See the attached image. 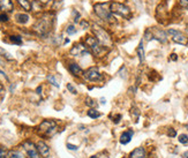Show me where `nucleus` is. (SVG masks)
I'll list each match as a JSON object with an SVG mask.
<instances>
[{
  "label": "nucleus",
  "instance_id": "obj_1",
  "mask_svg": "<svg viewBox=\"0 0 188 158\" xmlns=\"http://www.w3.org/2000/svg\"><path fill=\"white\" fill-rule=\"evenodd\" d=\"M53 27V15L50 13L44 14L42 17H39L37 22L32 25V30L35 31L36 35L41 36V37H46Z\"/></svg>",
  "mask_w": 188,
  "mask_h": 158
},
{
  "label": "nucleus",
  "instance_id": "obj_2",
  "mask_svg": "<svg viewBox=\"0 0 188 158\" xmlns=\"http://www.w3.org/2000/svg\"><path fill=\"white\" fill-rule=\"evenodd\" d=\"M94 12L95 14L102 19L103 21L107 22V23H112L113 22V13L111 11L110 7V2H98L95 4L94 6Z\"/></svg>",
  "mask_w": 188,
  "mask_h": 158
},
{
  "label": "nucleus",
  "instance_id": "obj_3",
  "mask_svg": "<svg viewBox=\"0 0 188 158\" xmlns=\"http://www.w3.org/2000/svg\"><path fill=\"white\" fill-rule=\"evenodd\" d=\"M93 32L95 33V37L98 39V42L101 43L103 46L107 47L112 45V38L111 35L105 30L103 27L98 25V24H93Z\"/></svg>",
  "mask_w": 188,
  "mask_h": 158
},
{
  "label": "nucleus",
  "instance_id": "obj_4",
  "mask_svg": "<svg viewBox=\"0 0 188 158\" xmlns=\"http://www.w3.org/2000/svg\"><path fill=\"white\" fill-rule=\"evenodd\" d=\"M84 43H85V45L90 49V51L94 53L96 57L101 55L102 52H103V50H105V46H103L101 43L98 42V39L96 37H94V36L88 35L85 37V39H84Z\"/></svg>",
  "mask_w": 188,
  "mask_h": 158
},
{
  "label": "nucleus",
  "instance_id": "obj_5",
  "mask_svg": "<svg viewBox=\"0 0 188 158\" xmlns=\"http://www.w3.org/2000/svg\"><path fill=\"white\" fill-rule=\"evenodd\" d=\"M57 132V122L54 120H44L38 126V133L43 136H52Z\"/></svg>",
  "mask_w": 188,
  "mask_h": 158
},
{
  "label": "nucleus",
  "instance_id": "obj_6",
  "mask_svg": "<svg viewBox=\"0 0 188 158\" xmlns=\"http://www.w3.org/2000/svg\"><path fill=\"white\" fill-rule=\"evenodd\" d=\"M110 7H111V11L113 14H117V15H120L122 17H130L132 13H130V9L129 7H127L126 5L121 4V2H118V1H111L110 2Z\"/></svg>",
  "mask_w": 188,
  "mask_h": 158
},
{
  "label": "nucleus",
  "instance_id": "obj_7",
  "mask_svg": "<svg viewBox=\"0 0 188 158\" xmlns=\"http://www.w3.org/2000/svg\"><path fill=\"white\" fill-rule=\"evenodd\" d=\"M167 35L171 36L172 41L174 43L180 44V45H188V37L181 31L176 30V29H168L167 30Z\"/></svg>",
  "mask_w": 188,
  "mask_h": 158
},
{
  "label": "nucleus",
  "instance_id": "obj_8",
  "mask_svg": "<svg viewBox=\"0 0 188 158\" xmlns=\"http://www.w3.org/2000/svg\"><path fill=\"white\" fill-rule=\"evenodd\" d=\"M83 76L85 77L87 81H91V82L102 81L103 80V75L101 74L98 67H90V68H88L85 72H83Z\"/></svg>",
  "mask_w": 188,
  "mask_h": 158
},
{
  "label": "nucleus",
  "instance_id": "obj_9",
  "mask_svg": "<svg viewBox=\"0 0 188 158\" xmlns=\"http://www.w3.org/2000/svg\"><path fill=\"white\" fill-rule=\"evenodd\" d=\"M69 53L73 57H83V55H87V54H90V50L83 43H76L71 49Z\"/></svg>",
  "mask_w": 188,
  "mask_h": 158
},
{
  "label": "nucleus",
  "instance_id": "obj_10",
  "mask_svg": "<svg viewBox=\"0 0 188 158\" xmlns=\"http://www.w3.org/2000/svg\"><path fill=\"white\" fill-rule=\"evenodd\" d=\"M22 147L24 149V151L27 152V155L29 156L30 158H37L38 157V151H37V147L30 142V141H26L23 142Z\"/></svg>",
  "mask_w": 188,
  "mask_h": 158
},
{
  "label": "nucleus",
  "instance_id": "obj_11",
  "mask_svg": "<svg viewBox=\"0 0 188 158\" xmlns=\"http://www.w3.org/2000/svg\"><path fill=\"white\" fill-rule=\"evenodd\" d=\"M156 17L158 19V21L162 23H165V19H167V7L166 2H162L158 5L156 9Z\"/></svg>",
  "mask_w": 188,
  "mask_h": 158
},
{
  "label": "nucleus",
  "instance_id": "obj_12",
  "mask_svg": "<svg viewBox=\"0 0 188 158\" xmlns=\"http://www.w3.org/2000/svg\"><path fill=\"white\" fill-rule=\"evenodd\" d=\"M151 32H152V38L156 39L158 42L165 44L167 42V33L162 29H158V28H150Z\"/></svg>",
  "mask_w": 188,
  "mask_h": 158
},
{
  "label": "nucleus",
  "instance_id": "obj_13",
  "mask_svg": "<svg viewBox=\"0 0 188 158\" xmlns=\"http://www.w3.org/2000/svg\"><path fill=\"white\" fill-rule=\"evenodd\" d=\"M37 151H38V155H41L43 158H47L50 156V148L49 146L44 142V141H38L37 144Z\"/></svg>",
  "mask_w": 188,
  "mask_h": 158
},
{
  "label": "nucleus",
  "instance_id": "obj_14",
  "mask_svg": "<svg viewBox=\"0 0 188 158\" xmlns=\"http://www.w3.org/2000/svg\"><path fill=\"white\" fill-rule=\"evenodd\" d=\"M129 157L130 158H148L146 156V151L144 148L140 147L134 149L130 154H129Z\"/></svg>",
  "mask_w": 188,
  "mask_h": 158
},
{
  "label": "nucleus",
  "instance_id": "obj_15",
  "mask_svg": "<svg viewBox=\"0 0 188 158\" xmlns=\"http://www.w3.org/2000/svg\"><path fill=\"white\" fill-rule=\"evenodd\" d=\"M14 5L12 0H0V11L4 13H9L13 11Z\"/></svg>",
  "mask_w": 188,
  "mask_h": 158
},
{
  "label": "nucleus",
  "instance_id": "obj_16",
  "mask_svg": "<svg viewBox=\"0 0 188 158\" xmlns=\"http://www.w3.org/2000/svg\"><path fill=\"white\" fill-rule=\"evenodd\" d=\"M133 135H134V130H132V129L124 132V133L121 134V136H120V143H121V144H124V146L128 144V143L130 142V140H132Z\"/></svg>",
  "mask_w": 188,
  "mask_h": 158
},
{
  "label": "nucleus",
  "instance_id": "obj_17",
  "mask_svg": "<svg viewBox=\"0 0 188 158\" xmlns=\"http://www.w3.org/2000/svg\"><path fill=\"white\" fill-rule=\"evenodd\" d=\"M137 55H138V60H140V63H143L144 59H146V52H144V46H143V39L140 42L138 46H137Z\"/></svg>",
  "mask_w": 188,
  "mask_h": 158
},
{
  "label": "nucleus",
  "instance_id": "obj_18",
  "mask_svg": "<svg viewBox=\"0 0 188 158\" xmlns=\"http://www.w3.org/2000/svg\"><path fill=\"white\" fill-rule=\"evenodd\" d=\"M69 71H71V73L75 75V76H81V75H83V71H82V68L77 65V63H71L69 65Z\"/></svg>",
  "mask_w": 188,
  "mask_h": 158
},
{
  "label": "nucleus",
  "instance_id": "obj_19",
  "mask_svg": "<svg viewBox=\"0 0 188 158\" xmlns=\"http://www.w3.org/2000/svg\"><path fill=\"white\" fill-rule=\"evenodd\" d=\"M15 20L20 24H26V23L29 22V15L24 14V13H19V14L15 15Z\"/></svg>",
  "mask_w": 188,
  "mask_h": 158
},
{
  "label": "nucleus",
  "instance_id": "obj_20",
  "mask_svg": "<svg viewBox=\"0 0 188 158\" xmlns=\"http://www.w3.org/2000/svg\"><path fill=\"white\" fill-rule=\"evenodd\" d=\"M17 2H19V5L21 6L24 11L27 12L31 11V2L29 0H17Z\"/></svg>",
  "mask_w": 188,
  "mask_h": 158
},
{
  "label": "nucleus",
  "instance_id": "obj_21",
  "mask_svg": "<svg viewBox=\"0 0 188 158\" xmlns=\"http://www.w3.org/2000/svg\"><path fill=\"white\" fill-rule=\"evenodd\" d=\"M8 158H26V155L22 154L21 151L12 150V151L8 152Z\"/></svg>",
  "mask_w": 188,
  "mask_h": 158
},
{
  "label": "nucleus",
  "instance_id": "obj_22",
  "mask_svg": "<svg viewBox=\"0 0 188 158\" xmlns=\"http://www.w3.org/2000/svg\"><path fill=\"white\" fill-rule=\"evenodd\" d=\"M88 116H89V118H91V119H97L98 116H101V113L96 108H89Z\"/></svg>",
  "mask_w": 188,
  "mask_h": 158
},
{
  "label": "nucleus",
  "instance_id": "obj_23",
  "mask_svg": "<svg viewBox=\"0 0 188 158\" xmlns=\"http://www.w3.org/2000/svg\"><path fill=\"white\" fill-rule=\"evenodd\" d=\"M72 19H73V21L75 23H79V22L81 21V14H80V12H77L76 9H73L72 11Z\"/></svg>",
  "mask_w": 188,
  "mask_h": 158
},
{
  "label": "nucleus",
  "instance_id": "obj_24",
  "mask_svg": "<svg viewBox=\"0 0 188 158\" xmlns=\"http://www.w3.org/2000/svg\"><path fill=\"white\" fill-rule=\"evenodd\" d=\"M0 55L4 57V58L7 59V60H13V58L11 57V54L7 52L5 49H2V47H0Z\"/></svg>",
  "mask_w": 188,
  "mask_h": 158
},
{
  "label": "nucleus",
  "instance_id": "obj_25",
  "mask_svg": "<svg viewBox=\"0 0 188 158\" xmlns=\"http://www.w3.org/2000/svg\"><path fill=\"white\" fill-rule=\"evenodd\" d=\"M9 38H11V42L14 43V44H17V45H21L22 44V37H20V36L13 35V36H11Z\"/></svg>",
  "mask_w": 188,
  "mask_h": 158
},
{
  "label": "nucleus",
  "instance_id": "obj_26",
  "mask_svg": "<svg viewBox=\"0 0 188 158\" xmlns=\"http://www.w3.org/2000/svg\"><path fill=\"white\" fill-rule=\"evenodd\" d=\"M85 104L89 106V107H91V108H94L95 106L97 105V103L95 102L93 98H90V97H87V98H85Z\"/></svg>",
  "mask_w": 188,
  "mask_h": 158
},
{
  "label": "nucleus",
  "instance_id": "obj_27",
  "mask_svg": "<svg viewBox=\"0 0 188 158\" xmlns=\"http://www.w3.org/2000/svg\"><path fill=\"white\" fill-rule=\"evenodd\" d=\"M130 113H132V116H133V119H134V121H137V119H138V116H140V111H138V108H132V111H130Z\"/></svg>",
  "mask_w": 188,
  "mask_h": 158
},
{
  "label": "nucleus",
  "instance_id": "obj_28",
  "mask_svg": "<svg viewBox=\"0 0 188 158\" xmlns=\"http://www.w3.org/2000/svg\"><path fill=\"white\" fill-rule=\"evenodd\" d=\"M179 142L181 143V144H188V135L186 134H181V135H179Z\"/></svg>",
  "mask_w": 188,
  "mask_h": 158
},
{
  "label": "nucleus",
  "instance_id": "obj_29",
  "mask_svg": "<svg viewBox=\"0 0 188 158\" xmlns=\"http://www.w3.org/2000/svg\"><path fill=\"white\" fill-rule=\"evenodd\" d=\"M47 80H49V81H50V83H51L52 85H54L55 88H59V83L57 82V80L54 79V76H53V75H49V76H47Z\"/></svg>",
  "mask_w": 188,
  "mask_h": 158
},
{
  "label": "nucleus",
  "instance_id": "obj_30",
  "mask_svg": "<svg viewBox=\"0 0 188 158\" xmlns=\"http://www.w3.org/2000/svg\"><path fill=\"white\" fill-rule=\"evenodd\" d=\"M66 32H67L68 35H74V33H76V28L74 27L73 24H69V25L67 27V29H66Z\"/></svg>",
  "mask_w": 188,
  "mask_h": 158
},
{
  "label": "nucleus",
  "instance_id": "obj_31",
  "mask_svg": "<svg viewBox=\"0 0 188 158\" xmlns=\"http://www.w3.org/2000/svg\"><path fill=\"white\" fill-rule=\"evenodd\" d=\"M178 4H179V6L181 8L188 11V0H178Z\"/></svg>",
  "mask_w": 188,
  "mask_h": 158
},
{
  "label": "nucleus",
  "instance_id": "obj_32",
  "mask_svg": "<svg viewBox=\"0 0 188 158\" xmlns=\"http://www.w3.org/2000/svg\"><path fill=\"white\" fill-rule=\"evenodd\" d=\"M167 136L168 137H176L177 136V130H176V129H173V128H170V129L167 130Z\"/></svg>",
  "mask_w": 188,
  "mask_h": 158
},
{
  "label": "nucleus",
  "instance_id": "obj_33",
  "mask_svg": "<svg viewBox=\"0 0 188 158\" xmlns=\"http://www.w3.org/2000/svg\"><path fill=\"white\" fill-rule=\"evenodd\" d=\"M0 158H8V152L4 148H0Z\"/></svg>",
  "mask_w": 188,
  "mask_h": 158
},
{
  "label": "nucleus",
  "instance_id": "obj_34",
  "mask_svg": "<svg viewBox=\"0 0 188 158\" xmlns=\"http://www.w3.org/2000/svg\"><path fill=\"white\" fill-rule=\"evenodd\" d=\"M67 89H68V91H71L73 95H76V94H77V90H76V89H75V88H74L71 83H68V84H67Z\"/></svg>",
  "mask_w": 188,
  "mask_h": 158
},
{
  "label": "nucleus",
  "instance_id": "obj_35",
  "mask_svg": "<svg viewBox=\"0 0 188 158\" xmlns=\"http://www.w3.org/2000/svg\"><path fill=\"white\" fill-rule=\"evenodd\" d=\"M80 24H81L82 29H89V28H90V24H89V22L84 21V20L80 21Z\"/></svg>",
  "mask_w": 188,
  "mask_h": 158
},
{
  "label": "nucleus",
  "instance_id": "obj_36",
  "mask_svg": "<svg viewBox=\"0 0 188 158\" xmlns=\"http://www.w3.org/2000/svg\"><path fill=\"white\" fill-rule=\"evenodd\" d=\"M7 21H8V16H7V14H6V13L0 14V22H7Z\"/></svg>",
  "mask_w": 188,
  "mask_h": 158
},
{
  "label": "nucleus",
  "instance_id": "obj_37",
  "mask_svg": "<svg viewBox=\"0 0 188 158\" xmlns=\"http://www.w3.org/2000/svg\"><path fill=\"white\" fill-rule=\"evenodd\" d=\"M67 148H68L69 150H77V149H79L76 146H73V144H71V143H67Z\"/></svg>",
  "mask_w": 188,
  "mask_h": 158
},
{
  "label": "nucleus",
  "instance_id": "obj_38",
  "mask_svg": "<svg viewBox=\"0 0 188 158\" xmlns=\"http://www.w3.org/2000/svg\"><path fill=\"white\" fill-rule=\"evenodd\" d=\"M170 59H171V60H173V61H177L178 55L176 54V53H172V54H171V57H170Z\"/></svg>",
  "mask_w": 188,
  "mask_h": 158
},
{
  "label": "nucleus",
  "instance_id": "obj_39",
  "mask_svg": "<svg viewBox=\"0 0 188 158\" xmlns=\"http://www.w3.org/2000/svg\"><path fill=\"white\" fill-rule=\"evenodd\" d=\"M0 74H1V75H4V76H5V77H6V80H8V76H7V75H6V74L4 73V72H2V71H1V69H0Z\"/></svg>",
  "mask_w": 188,
  "mask_h": 158
},
{
  "label": "nucleus",
  "instance_id": "obj_40",
  "mask_svg": "<svg viewBox=\"0 0 188 158\" xmlns=\"http://www.w3.org/2000/svg\"><path fill=\"white\" fill-rule=\"evenodd\" d=\"M101 104H102V105H104L105 104V98L104 97H102V98H101Z\"/></svg>",
  "mask_w": 188,
  "mask_h": 158
},
{
  "label": "nucleus",
  "instance_id": "obj_41",
  "mask_svg": "<svg viewBox=\"0 0 188 158\" xmlns=\"http://www.w3.org/2000/svg\"><path fill=\"white\" fill-rule=\"evenodd\" d=\"M38 1H39V2H42V4H46L49 0H38Z\"/></svg>",
  "mask_w": 188,
  "mask_h": 158
},
{
  "label": "nucleus",
  "instance_id": "obj_42",
  "mask_svg": "<svg viewBox=\"0 0 188 158\" xmlns=\"http://www.w3.org/2000/svg\"><path fill=\"white\" fill-rule=\"evenodd\" d=\"M90 158H98V157H97V156H91Z\"/></svg>",
  "mask_w": 188,
  "mask_h": 158
},
{
  "label": "nucleus",
  "instance_id": "obj_43",
  "mask_svg": "<svg viewBox=\"0 0 188 158\" xmlns=\"http://www.w3.org/2000/svg\"><path fill=\"white\" fill-rule=\"evenodd\" d=\"M185 158H188V157H185Z\"/></svg>",
  "mask_w": 188,
  "mask_h": 158
},
{
  "label": "nucleus",
  "instance_id": "obj_44",
  "mask_svg": "<svg viewBox=\"0 0 188 158\" xmlns=\"http://www.w3.org/2000/svg\"><path fill=\"white\" fill-rule=\"evenodd\" d=\"M187 129H188V126H187Z\"/></svg>",
  "mask_w": 188,
  "mask_h": 158
}]
</instances>
